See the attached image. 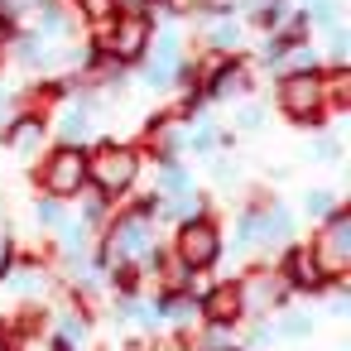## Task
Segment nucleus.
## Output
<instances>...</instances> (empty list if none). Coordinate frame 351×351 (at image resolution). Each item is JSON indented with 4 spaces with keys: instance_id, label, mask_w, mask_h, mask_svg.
I'll return each mask as SVG.
<instances>
[{
    "instance_id": "nucleus-13",
    "label": "nucleus",
    "mask_w": 351,
    "mask_h": 351,
    "mask_svg": "<svg viewBox=\"0 0 351 351\" xmlns=\"http://www.w3.org/2000/svg\"><path fill=\"white\" fill-rule=\"evenodd\" d=\"M82 337H87V322H77V317H63V322H58V346H63V351L77 346Z\"/></svg>"
},
{
    "instance_id": "nucleus-11",
    "label": "nucleus",
    "mask_w": 351,
    "mask_h": 351,
    "mask_svg": "<svg viewBox=\"0 0 351 351\" xmlns=\"http://www.w3.org/2000/svg\"><path fill=\"white\" fill-rule=\"evenodd\" d=\"M44 140V121L39 116H20L10 130H5V145L10 149H29V145H39Z\"/></svg>"
},
{
    "instance_id": "nucleus-3",
    "label": "nucleus",
    "mask_w": 351,
    "mask_h": 351,
    "mask_svg": "<svg viewBox=\"0 0 351 351\" xmlns=\"http://www.w3.org/2000/svg\"><path fill=\"white\" fill-rule=\"evenodd\" d=\"M39 183L49 188V197H73V193H82V183H87V159H82V149H73V145L53 149V154L44 159V169H39Z\"/></svg>"
},
{
    "instance_id": "nucleus-5",
    "label": "nucleus",
    "mask_w": 351,
    "mask_h": 351,
    "mask_svg": "<svg viewBox=\"0 0 351 351\" xmlns=\"http://www.w3.org/2000/svg\"><path fill=\"white\" fill-rule=\"evenodd\" d=\"M313 255H317V265H322L332 279L346 269V260H351V217H346L341 207L327 212V236L313 241Z\"/></svg>"
},
{
    "instance_id": "nucleus-10",
    "label": "nucleus",
    "mask_w": 351,
    "mask_h": 351,
    "mask_svg": "<svg viewBox=\"0 0 351 351\" xmlns=\"http://www.w3.org/2000/svg\"><path fill=\"white\" fill-rule=\"evenodd\" d=\"M236 313H241V293H236V284H221V289H212V293L202 298V317L217 322V327L236 322Z\"/></svg>"
},
{
    "instance_id": "nucleus-2",
    "label": "nucleus",
    "mask_w": 351,
    "mask_h": 351,
    "mask_svg": "<svg viewBox=\"0 0 351 351\" xmlns=\"http://www.w3.org/2000/svg\"><path fill=\"white\" fill-rule=\"evenodd\" d=\"M135 173H140V164H135V154L121 149V145H101V149L87 159V183L101 188L106 197H111V193H125V188L135 183Z\"/></svg>"
},
{
    "instance_id": "nucleus-18",
    "label": "nucleus",
    "mask_w": 351,
    "mask_h": 351,
    "mask_svg": "<svg viewBox=\"0 0 351 351\" xmlns=\"http://www.w3.org/2000/svg\"><path fill=\"white\" fill-rule=\"evenodd\" d=\"M34 217H39L44 226H63V212H58V202H39V207H34Z\"/></svg>"
},
{
    "instance_id": "nucleus-12",
    "label": "nucleus",
    "mask_w": 351,
    "mask_h": 351,
    "mask_svg": "<svg viewBox=\"0 0 351 351\" xmlns=\"http://www.w3.org/2000/svg\"><path fill=\"white\" fill-rule=\"evenodd\" d=\"M231 92H245V68L241 63L217 68V77L207 82V97H231Z\"/></svg>"
},
{
    "instance_id": "nucleus-19",
    "label": "nucleus",
    "mask_w": 351,
    "mask_h": 351,
    "mask_svg": "<svg viewBox=\"0 0 351 351\" xmlns=\"http://www.w3.org/2000/svg\"><path fill=\"white\" fill-rule=\"evenodd\" d=\"M149 0H116V10H145Z\"/></svg>"
},
{
    "instance_id": "nucleus-16",
    "label": "nucleus",
    "mask_w": 351,
    "mask_h": 351,
    "mask_svg": "<svg viewBox=\"0 0 351 351\" xmlns=\"http://www.w3.org/2000/svg\"><path fill=\"white\" fill-rule=\"evenodd\" d=\"M303 207H308V217H327L332 212V193H308Z\"/></svg>"
},
{
    "instance_id": "nucleus-6",
    "label": "nucleus",
    "mask_w": 351,
    "mask_h": 351,
    "mask_svg": "<svg viewBox=\"0 0 351 351\" xmlns=\"http://www.w3.org/2000/svg\"><path fill=\"white\" fill-rule=\"evenodd\" d=\"M217 250H221V236H217L212 221H202V217L183 221V231H178V260L188 269H207L217 260Z\"/></svg>"
},
{
    "instance_id": "nucleus-1",
    "label": "nucleus",
    "mask_w": 351,
    "mask_h": 351,
    "mask_svg": "<svg viewBox=\"0 0 351 351\" xmlns=\"http://www.w3.org/2000/svg\"><path fill=\"white\" fill-rule=\"evenodd\" d=\"M149 212L140 207V212H125L116 226H111V236H106V245H101V260L111 265V269H130L135 260H154V241H149Z\"/></svg>"
},
{
    "instance_id": "nucleus-8",
    "label": "nucleus",
    "mask_w": 351,
    "mask_h": 351,
    "mask_svg": "<svg viewBox=\"0 0 351 351\" xmlns=\"http://www.w3.org/2000/svg\"><path fill=\"white\" fill-rule=\"evenodd\" d=\"M332 274L317 265V255H313V245H293L289 250V260H284V284H293V289H322Z\"/></svg>"
},
{
    "instance_id": "nucleus-4",
    "label": "nucleus",
    "mask_w": 351,
    "mask_h": 351,
    "mask_svg": "<svg viewBox=\"0 0 351 351\" xmlns=\"http://www.w3.org/2000/svg\"><path fill=\"white\" fill-rule=\"evenodd\" d=\"M322 101H327V92H322V77L317 73H289L279 82V106L293 121H313L322 111Z\"/></svg>"
},
{
    "instance_id": "nucleus-14",
    "label": "nucleus",
    "mask_w": 351,
    "mask_h": 351,
    "mask_svg": "<svg viewBox=\"0 0 351 351\" xmlns=\"http://www.w3.org/2000/svg\"><path fill=\"white\" fill-rule=\"evenodd\" d=\"M164 193H173V197H178V193H188V173H183L173 159L164 164Z\"/></svg>"
},
{
    "instance_id": "nucleus-9",
    "label": "nucleus",
    "mask_w": 351,
    "mask_h": 351,
    "mask_svg": "<svg viewBox=\"0 0 351 351\" xmlns=\"http://www.w3.org/2000/svg\"><path fill=\"white\" fill-rule=\"evenodd\" d=\"M236 293H241V308L265 313V308H274L284 298V274H250V279L236 284Z\"/></svg>"
},
{
    "instance_id": "nucleus-7",
    "label": "nucleus",
    "mask_w": 351,
    "mask_h": 351,
    "mask_svg": "<svg viewBox=\"0 0 351 351\" xmlns=\"http://www.w3.org/2000/svg\"><path fill=\"white\" fill-rule=\"evenodd\" d=\"M145 49H149V20H145L140 10H125L121 25L106 34V53H111L116 63H130V58H140Z\"/></svg>"
},
{
    "instance_id": "nucleus-15",
    "label": "nucleus",
    "mask_w": 351,
    "mask_h": 351,
    "mask_svg": "<svg viewBox=\"0 0 351 351\" xmlns=\"http://www.w3.org/2000/svg\"><path fill=\"white\" fill-rule=\"evenodd\" d=\"M77 5H82L92 20H111V15H116V0H77Z\"/></svg>"
},
{
    "instance_id": "nucleus-20",
    "label": "nucleus",
    "mask_w": 351,
    "mask_h": 351,
    "mask_svg": "<svg viewBox=\"0 0 351 351\" xmlns=\"http://www.w3.org/2000/svg\"><path fill=\"white\" fill-rule=\"evenodd\" d=\"M5 265H10V241H0V274H5Z\"/></svg>"
},
{
    "instance_id": "nucleus-17",
    "label": "nucleus",
    "mask_w": 351,
    "mask_h": 351,
    "mask_svg": "<svg viewBox=\"0 0 351 351\" xmlns=\"http://www.w3.org/2000/svg\"><path fill=\"white\" fill-rule=\"evenodd\" d=\"M212 44H217V49H231V44H241V29H236V25H217Z\"/></svg>"
}]
</instances>
